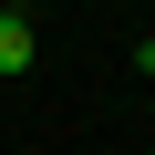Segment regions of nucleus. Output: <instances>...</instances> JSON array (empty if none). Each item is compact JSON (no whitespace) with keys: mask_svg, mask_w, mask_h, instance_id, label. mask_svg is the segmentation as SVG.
<instances>
[{"mask_svg":"<svg viewBox=\"0 0 155 155\" xmlns=\"http://www.w3.org/2000/svg\"><path fill=\"white\" fill-rule=\"evenodd\" d=\"M0 72H31V21L0 11Z\"/></svg>","mask_w":155,"mask_h":155,"instance_id":"f257e3e1","label":"nucleus"}]
</instances>
